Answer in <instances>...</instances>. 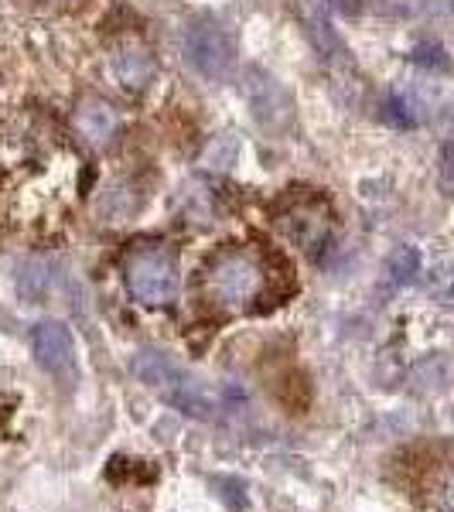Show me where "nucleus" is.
<instances>
[{
  "label": "nucleus",
  "mask_w": 454,
  "mask_h": 512,
  "mask_svg": "<svg viewBox=\"0 0 454 512\" xmlns=\"http://www.w3.org/2000/svg\"><path fill=\"white\" fill-rule=\"evenodd\" d=\"M113 76L127 89H137L140 93V89H147L158 79V59L151 55V48L130 41V45L117 48V55H113Z\"/></svg>",
  "instance_id": "6e6552de"
},
{
  "label": "nucleus",
  "mask_w": 454,
  "mask_h": 512,
  "mask_svg": "<svg viewBox=\"0 0 454 512\" xmlns=\"http://www.w3.org/2000/svg\"><path fill=\"white\" fill-rule=\"evenodd\" d=\"M328 4H332L335 11H342V14H356L359 11V0H328Z\"/></svg>",
  "instance_id": "4468645a"
},
{
  "label": "nucleus",
  "mask_w": 454,
  "mask_h": 512,
  "mask_svg": "<svg viewBox=\"0 0 454 512\" xmlns=\"http://www.w3.org/2000/svg\"><path fill=\"white\" fill-rule=\"evenodd\" d=\"M444 509L454 512V475H451V482L444 485Z\"/></svg>",
  "instance_id": "2eb2a0df"
},
{
  "label": "nucleus",
  "mask_w": 454,
  "mask_h": 512,
  "mask_svg": "<svg viewBox=\"0 0 454 512\" xmlns=\"http://www.w3.org/2000/svg\"><path fill=\"white\" fill-rule=\"evenodd\" d=\"M202 291L209 297L212 308L229 311V315L253 311L270 291L267 260L253 250H243V246L222 250L202 270Z\"/></svg>",
  "instance_id": "f257e3e1"
},
{
  "label": "nucleus",
  "mask_w": 454,
  "mask_h": 512,
  "mask_svg": "<svg viewBox=\"0 0 454 512\" xmlns=\"http://www.w3.org/2000/svg\"><path fill=\"white\" fill-rule=\"evenodd\" d=\"M76 130L89 147H106L113 137H117L120 117L106 99L89 96V99H82L79 110H76Z\"/></svg>",
  "instance_id": "0eeeda50"
},
{
  "label": "nucleus",
  "mask_w": 454,
  "mask_h": 512,
  "mask_svg": "<svg viewBox=\"0 0 454 512\" xmlns=\"http://www.w3.org/2000/svg\"><path fill=\"white\" fill-rule=\"evenodd\" d=\"M31 352H35L38 366L52 376H72L76 369V342L62 321H38L31 328Z\"/></svg>",
  "instance_id": "423d86ee"
},
{
  "label": "nucleus",
  "mask_w": 454,
  "mask_h": 512,
  "mask_svg": "<svg viewBox=\"0 0 454 512\" xmlns=\"http://www.w3.org/2000/svg\"><path fill=\"white\" fill-rule=\"evenodd\" d=\"M130 369H134V376L140 383H147L154 393H161V400H168L171 407L185 410V414H192V417H209V407H212L209 393H205L202 383L188 376L168 352H158V349L137 352Z\"/></svg>",
  "instance_id": "7ed1b4c3"
},
{
  "label": "nucleus",
  "mask_w": 454,
  "mask_h": 512,
  "mask_svg": "<svg viewBox=\"0 0 454 512\" xmlns=\"http://www.w3.org/2000/svg\"><path fill=\"white\" fill-rule=\"evenodd\" d=\"M441 185H444V192L454 195V144H444L441 147Z\"/></svg>",
  "instance_id": "ddd939ff"
},
{
  "label": "nucleus",
  "mask_w": 454,
  "mask_h": 512,
  "mask_svg": "<svg viewBox=\"0 0 454 512\" xmlns=\"http://www.w3.org/2000/svg\"><path fill=\"white\" fill-rule=\"evenodd\" d=\"M379 120L390 123V127H396V130H407L417 123V113L403 96H386L383 103H379Z\"/></svg>",
  "instance_id": "9b49d317"
},
{
  "label": "nucleus",
  "mask_w": 454,
  "mask_h": 512,
  "mask_svg": "<svg viewBox=\"0 0 454 512\" xmlns=\"http://www.w3.org/2000/svg\"><path fill=\"white\" fill-rule=\"evenodd\" d=\"M123 284L144 308H168L178 301V260L164 243H137L123 253Z\"/></svg>",
  "instance_id": "f03ea898"
},
{
  "label": "nucleus",
  "mask_w": 454,
  "mask_h": 512,
  "mask_svg": "<svg viewBox=\"0 0 454 512\" xmlns=\"http://www.w3.org/2000/svg\"><path fill=\"white\" fill-rule=\"evenodd\" d=\"M420 274V250L417 246H396V250L386 256V280L393 287H407L414 284Z\"/></svg>",
  "instance_id": "1a4fd4ad"
},
{
  "label": "nucleus",
  "mask_w": 454,
  "mask_h": 512,
  "mask_svg": "<svg viewBox=\"0 0 454 512\" xmlns=\"http://www.w3.org/2000/svg\"><path fill=\"white\" fill-rule=\"evenodd\" d=\"M239 158V140L233 134H222L212 140L209 147H205V154H202V164L209 171H229L236 164Z\"/></svg>",
  "instance_id": "9d476101"
},
{
  "label": "nucleus",
  "mask_w": 454,
  "mask_h": 512,
  "mask_svg": "<svg viewBox=\"0 0 454 512\" xmlns=\"http://www.w3.org/2000/svg\"><path fill=\"white\" fill-rule=\"evenodd\" d=\"M444 294H448V301H454V270H451V277H448V291H444Z\"/></svg>",
  "instance_id": "dca6fc26"
},
{
  "label": "nucleus",
  "mask_w": 454,
  "mask_h": 512,
  "mask_svg": "<svg viewBox=\"0 0 454 512\" xmlns=\"http://www.w3.org/2000/svg\"><path fill=\"white\" fill-rule=\"evenodd\" d=\"M410 62L420 65V69H451V59L441 45H417L410 52Z\"/></svg>",
  "instance_id": "f8f14e48"
},
{
  "label": "nucleus",
  "mask_w": 454,
  "mask_h": 512,
  "mask_svg": "<svg viewBox=\"0 0 454 512\" xmlns=\"http://www.w3.org/2000/svg\"><path fill=\"white\" fill-rule=\"evenodd\" d=\"M185 59L205 79H226L233 72L236 52L226 31L212 21H198L185 31Z\"/></svg>",
  "instance_id": "20e7f679"
},
{
  "label": "nucleus",
  "mask_w": 454,
  "mask_h": 512,
  "mask_svg": "<svg viewBox=\"0 0 454 512\" xmlns=\"http://www.w3.org/2000/svg\"><path fill=\"white\" fill-rule=\"evenodd\" d=\"M280 229L294 239L301 250L318 253L332 236V209L315 195H301L280 212Z\"/></svg>",
  "instance_id": "39448f33"
}]
</instances>
